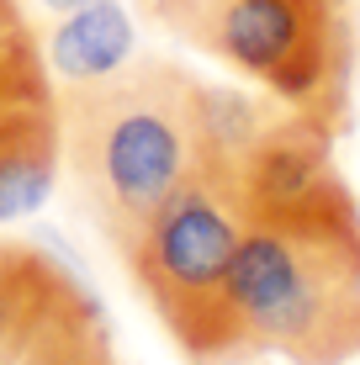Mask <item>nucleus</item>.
Segmentation results:
<instances>
[{
	"instance_id": "4",
	"label": "nucleus",
	"mask_w": 360,
	"mask_h": 365,
	"mask_svg": "<svg viewBox=\"0 0 360 365\" xmlns=\"http://www.w3.org/2000/svg\"><path fill=\"white\" fill-rule=\"evenodd\" d=\"M202 53L259 80L281 106L344 128L350 117L355 32L339 0H222Z\"/></svg>"
},
{
	"instance_id": "5",
	"label": "nucleus",
	"mask_w": 360,
	"mask_h": 365,
	"mask_svg": "<svg viewBox=\"0 0 360 365\" xmlns=\"http://www.w3.org/2000/svg\"><path fill=\"white\" fill-rule=\"evenodd\" d=\"M58 170V101L43 43L16 0H0V222L48 201Z\"/></svg>"
},
{
	"instance_id": "1",
	"label": "nucleus",
	"mask_w": 360,
	"mask_h": 365,
	"mask_svg": "<svg viewBox=\"0 0 360 365\" xmlns=\"http://www.w3.org/2000/svg\"><path fill=\"white\" fill-rule=\"evenodd\" d=\"M228 349L233 365L360 360V201L339 175L254 207L228 270Z\"/></svg>"
},
{
	"instance_id": "6",
	"label": "nucleus",
	"mask_w": 360,
	"mask_h": 365,
	"mask_svg": "<svg viewBox=\"0 0 360 365\" xmlns=\"http://www.w3.org/2000/svg\"><path fill=\"white\" fill-rule=\"evenodd\" d=\"M80 297L85 286L53 255L32 244H0V360Z\"/></svg>"
},
{
	"instance_id": "10",
	"label": "nucleus",
	"mask_w": 360,
	"mask_h": 365,
	"mask_svg": "<svg viewBox=\"0 0 360 365\" xmlns=\"http://www.w3.org/2000/svg\"><path fill=\"white\" fill-rule=\"evenodd\" d=\"M339 6H350V0H339Z\"/></svg>"
},
{
	"instance_id": "2",
	"label": "nucleus",
	"mask_w": 360,
	"mask_h": 365,
	"mask_svg": "<svg viewBox=\"0 0 360 365\" xmlns=\"http://www.w3.org/2000/svg\"><path fill=\"white\" fill-rule=\"evenodd\" d=\"M58 101V159L69 165L106 244L128 255L175 185L202 165L212 133L202 80L170 58H128L96 80H69Z\"/></svg>"
},
{
	"instance_id": "7",
	"label": "nucleus",
	"mask_w": 360,
	"mask_h": 365,
	"mask_svg": "<svg viewBox=\"0 0 360 365\" xmlns=\"http://www.w3.org/2000/svg\"><path fill=\"white\" fill-rule=\"evenodd\" d=\"M133 58V21L117 0H85L64 11L53 43H48V69L58 80H96Z\"/></svg>"
},
{
	"instance_id": "3",
	"label": "nucleus",
	"mask_w": 360,
	"mask_h": 365,
	"mask_svg": "<svg viewBox=\"0 0 360 365\" xmlns=\"http://www.w3.org/2000/svg\"><path fill=\"white\" fill-rule=\"evenodd\" d=\"M254 217L239 148H207L202 165L128 244V275L154 318L180 344L185 365H233L228 349V270Z\"/></svg>"
},
{
	"instance_id": "8",
	"label": "nucleus",
	"mask_w": 360,
	"mask_h": 365,
	"mask_svg": "<svg viewBox=\"0 0 360 365\" xmlns=\"http://www.w3.org/2000/svg\"><path fill=\"white\" fill-rule=\"evenodd\" d=\"M0 365H122V360H117V349H111L101 307L85 292L80 302H69L64 312H53L27 344H16Z\"/></svg>"
},
{
	"instance_id": "9",
	"label": "nucleus",
	"mask_w": 360,
	"mask_h": 365,
	"mask_svg": "<svg viewBox=\"0 0 360 365\" xmlns=\"http://www.w3.org/2000/svg\"><path fill=\"white\" fill-rule=\"evenodd\" d=\"M48 11H74V6H85V0H43Z\"/></svg>"
}]
</instances>
